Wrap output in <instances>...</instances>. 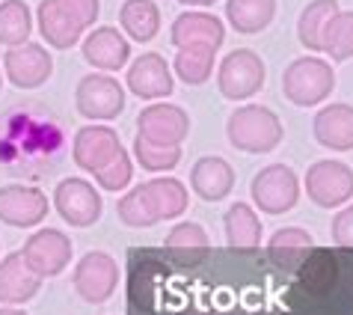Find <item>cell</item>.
I'll return each mask as SVG.
<instances>
[{
	"instance_id": "cell-2",
	"label": "cell",
	"mask_w": 353,
	"mask_h": 315,
	"mask_svg": "<svg viewBox=\"0 0 353 315\" xmlns=\"http://www.w3.org/2000/svg\"><path fill=\"white\" fill-rule=\"evenodd\" d=\"M336 90V68L321 57H297L282 72V95L294 107H318Z\"/></svg>"
},
{
	"instance_id": "cell-35",
	"label": "cell",
	"mask_w": 353,
	"mask_h": 315,
	"mask_svg": "<svg viewBox=\"0 0 353 315\" xmlns=\"http://www.w3.org/2000/svg\"><path fill=\"white\" fill-rule=\"evenodd\" d=\"M134 179V164H131V155L128 152H119L113 158V164H107L101 173H95V184L101 191H110V193H119L131 184Z\"/></svg>"
},
{
	"instance_id": "cell-36",
	"label": "cell",
	"mask_w": 353,
	"mask_h": 315,
	"mask_svg": "<svg viewBox=\"0 0 353 315\" xmlns=\"http://www.w3.org/2000/svg\"><path fill=\"white\" fill-rule=\"evenodd\" d=\"M330 235H332V244H336V247L353 250V205H341L339 209V214L332 218Z\"/></svg>"
},
{
	"instance_id": "cell-39",
	"label": "cell",
	"mask_w": 353,
	"mask_h": 315,
	"mask_svg": "<svg viewBox=\"0 0 353 315\" xmlns=\"http://www.w3.org/2000/svg\"><path fill=\"white\" fill-rule=\"evenodd\" d=\"M0 315H27V312L18 307H0Z\"/></svg>"
},
{
	"instance_id": "cell-23",
	"label": "cell",
	"mask_w": 353,
	"mask_h": 315,
	"mask_svg": "<svg viewBox=\"0 0 353 315\" xmlns=\"http://www.w3.org/2000/svg\"><path fill=\"white\" fill-rule=\"evenodd\" d=\"M223 232H225V244L232 250L241 253H252L261 247V218L256 214V209L247 202H234L225 209L223 214Z\"/></svg>"
},
{
	"instance_id": "cell-33",
	"label": "cell",
	"mask_w": 353,
	"mask_h": 315,
	"mask_svg": "<svg viewBox=\"0 0 353 315\" xmlns=\"http://www.w3.org/2000/svg\"><path fill=\"white\" fill-rule=\"evenodd\" d=\"M116 214H119V220L125 226H131V229H149V226L161 223L158 211L152 209L149 196H145V191H143V184H137V188H131L125 196H119Z\"/></svg>"
},
{
	"instance_id": "cell-16",
	"label": "cell",
	"mask_w": 353,
	"mask_h": 315,
	"mask_svg": "<svg viewBox=\"0 0 353 315\" xmlns=\"http://www.w3.org/2000/svg\"><path fill=\"white\" fill-rule=\"evenodd\" d=\"M125 86L143 102H158V98L172 95L175 90V77L170 63L163 60L161 54L145 51L140 54L134 63H128V72H125Z\"/></svg>"
},
{
	"instance_id": "cell-11",
	"label": "cell",
	"mask_w": 353,
	"mask_h": 315,
	"mask_svg": "<svg viewBox=\"0 0 353 315\" xmlns=\"http://www.w3.org/2000/svg\"><path fill=\"white\" fill-rule=\"evenodd\" d=\"M24 262L39 280L60 277L72 262V238L63 229H36L30 238L24 241Z\"/></svg>"
},
{
	"instance_id": "cell-37",
	"label": "cell",
	"mask_w": 353,
	"mask_h": 315,
	"mask_svg": "<svg viewBox=\"0 0 353 315\" xmlns=\"http://www.w3.org/2000/svg\"><path fill=\"white\" fill-rule=\"evenodd\" d=\"M63 3L86 24V30H92V27H95V18H98V9H101V3H98V0H63Z\"/></svg>"
},
{
	"instance_id": "cell-7",
	"label": "cell",
	"mask_w": 353,
	"mask_h": 315,
	"mask_svg": "<svg viewBox=\"0 0 353 315\" xmlns=\"http://www.w3.org/2000/svg\"><path fill=\"white\" fill-rule=\"evenodd\" d=\"M51 205L72 229H86V226L98 223L101 220V211H104L98 188L86 179H77V175H68V179L57 182Z\"/></svg>"
},
{
	"instance_id": "cell-13",
	"label": "cell",
	"mask_w": 353,
	"mask_h": 315,
	"mask_svg": "<svg viewBox=\"0 0 353 315\" xmlns=\"http://www.w3.org/2000/svg\"><path fill=\"white\" fill-rule=\"evenodd\" d=\"M3 75L18 90H39L54 75V57L45 45L24 42L15 48H6L3 54Z\"/></svg>"
},
{
	"instance_id": "cell-5",
	"label": "cell",
	"mask_w": 353,
	"mask_h": 315,
	"mask_svg": "<svg viewBox=\"0 0 353 315\" xmlns=\"http://www.w3.org/2000/svg\"><path fill=\"white\" fill-rule=\"evenodd\" d=\"M74 107L90 122H110L125 111V86L107 72H92L77 81Z\"/></svg>"
},
{
	"instance_id": "cell-22",
	"label": "cell",
	"mask_w": 353,
	"mask_h": 315,
	"mask_svg": "<svg viewBox=\"0 0 353 315\" xmlns=\"http://www.w3.org/2000/svg\"><path fill=\"white\" fill-rule=\"evenodd\" d=\"M170 42L175 48L208 45L214 51H220L225 42V24H223V18L211 15V12H184L175 18L170 27Z\"/></svg>"
},
{
	"instance_id": "cell-1",
	"label": "cell",
	"mask_w": 353,
	"mask_h": 315,
	"mask_svg": "<svg viewBox=\"0 0 353 315\" xmlns=\"http://www.w3.org/2000/svg\"><path fill=\"white\" fill-rule=\"evenodd\" d=\"M225 137H229L232 149L247 152V155H268L282 143L285 128L282 120L270 107L264 104H243L232 111L225 122Z\"/></svg>"
},
{
	"instance_id": "cell-12",
	"label": "cell",
	"mask_w": 353,
	"mask_h": 315,
	"mask_svg": "<svg viewBox=\"0 0 353 315\" xmlns=\"http://www.w3.org/2000/svg\"><path fill=\"white\" fill-rule=\"evenodd\" d=\"M51 202L48 193L36 184H3L0 188V223L12 229H36L42 226Z\"/></svg>"
},
{
	"instance_id": "cell-10",
	"label": "cell",
	"mask_w": 353,
	"mask_h": 315,
	"mask_svg": "<svg viewBox=\"0 0 353 315\" xmlns=\"http://www.w3.org/2000/svg\"><path fill=\"white\" fill-rule=\"evenodd\" d=\"M131 274H128V298L140 312H154L166 292L170 268L161 262L154 250H131Z\"/></svg>"
},
{
	"instance_id": "cell-17",
	"label": "cell",
	"mask_w": 353,
	"mask_h": 315,
	"mask_svg": "<svg viewBox=\"0 0 353 315\" xmlns=\"http://www.w3.org/2000/svg\"><path fill=\"white\" fill-rule=\"evenodd\" d=\"M36 24H39V33H42L48 48H57V51H68V48L81 45V39L90 33L86 24L63 0H42L36 9Z\"/></svg>"
},
{
	"instance_id": "cell-4",
	"label": "cell",
	"mask_w": 353,
	"mask_h": 315,
	"mask_svg": "<svg viewBox=\"0 0 353 315\" xmlns=\"http://www.w3.org/2000/svg\"><path fill=\"white\" fill-rule=\"evenodd\" d=\"M268 68L252 48H234L220 60L217 68V90L229 102H247L264 86Z\"/></svg>"
},
{
	"instance_id": "cell-8",
	"label": "cell",
	"mask_w": 353,
	"mask_h": 315,
	"mask_svg": "<svg viewBox=\"0 0 353 315\" xmlns=\"http://www.w3.org/2000/svg\"><path fill=\"white\" fill-rule=\"evenodd\" d=\"M72 285H74L77 298L98 307V303L113 298L116 285H119V265H116L113 256L104 253V250L83 253L74 265Z\"/></svg>"
},
{
	"instance_id": "cell-32",
	"label": "cell",
	"mask_w": 353,
	"mask_h": 315,
	"mask_svg": "<svg viewBox=\"0 0 353 315\" xmlns=\"http://www.w3.org/2000/svg\"><path fill=\"white\" fill-rule=\"evenodd\" d=\"M321 51L332 63H345L353 57V12H339L330 18L321 36Z\"/></svg>"
},
{
	"instance_id": "cell-28",
	"label": "cell",
	"mask_w": 353,
	"mask_h": 315,
	"mask_svg": "<svg viewBox=\"0 0 353 315\" xmlns=\"http://www.w3.org/2000/svg\"><path fill=\"white\" fill-rule=\"evenodd\" d=\"M312 247H315V238H312L306 229H300V226H285V229H276L270 235V241H268L270 259L276 262L279 268H285V271H297L300 262L306 259V253Z\"/></svg>"
},
{
	"instance_id": "cell-18",
	"label": "cell",
	"mask_w": 353,
	"mask_h": 315,
	"mask_svg": "<svg viewBox=\"0 0 353 315\" xmlns=\"http://www.w3.org/2000/svg\"><path fill=\"white\" fill-rule=\"evenodd\" d=\"M312 134L330 152H350L353 149V104L332 102L323 104L312 120Z\"/></svg>"
},
{
	"instance_id": "cell-34",
	"label": "cell",
	"mask_w": 353,
	"mask_h": 315,
	"mask_svg": "<svg viewBox=\"0 0 353 315\" xmlns=\"http://www.w3.org/2000/svg\"><path fill=\"white\" fill-rule=\"evenodd\" d=\"M134 158H137V164L149 173H170L181 164V146L163 149V146H152V143L140 140V137H134Z\"/></svg>"
},
{
	"instance_id": "cell-9",
	"label": "cell",
	"mask_w": 353,
	"mask_h": 315,
	"mask_svg": "<svg viewBox=\"0 0 353 315\" xmlns=\"http://www.w3.org/2000/svg\"><path fill=\"white\" fill-rule=\"evenodd\" d=\"M190 134V116L179 104H166L154 102L149 107H143L137 116V137L152 146H181Z\"/></svg>"
},
{
	"instance_id": "cell-30",
	"label": "cell",
	"mask_w": 353,
	"mask_h": 315,
	"mask_svg": "<svg viewBox=\"0 0 353 315\" xmlns=\"http://www.w3.org/2000/svg\"><path fill=\"white\" fill-rule=\"evenodd\" d=\"M33 12L24 0H0V45L15 48L30 42Z\"/></svg>"
},
{
	"instance_id": "cell-31",
	"label": "cell",
	"mask_w": 353,
	"mask_h": 315,
	"mask_svg": "<svg viewBox=\"0 0 353 315\" xmlns=\"http://www.w3.org/2000/svg\"><path fill=\"white\" fill-rule=\"evenodd\" d=\"M339 12V0H312L297 18V42L306 51H321L323 27Z\"/></svg>"
},
{
	"instance_id": "cell-15",
	"label": "cell",
	"mask_w": 353,
	"mask_h": 315,
	"mask_svg": "<svg viewBox=\"0 0 353 315\" xmlns=\"http://www.w3.org/2000/svg\"><path fill=\"white\" fill-rule=\"evenodd\" d=\"M81 54L95 72L113 75L131 63V39L125 36L119 27L101 24V27H92V30L81 39Z\"/></svg>"
},
{
	"instance_id": "cell-25",
	"label": "cell",
	"mask_w": 353,
	"mask_h": 315,
	"mask_svg": "<svg viewBox=\"0 0 353 315\" xmlns=\"http://www.w3.org/2000/svg\"><path fill=\"white\" fill-rule=\"evenodd\" d=\"M143 191L149 196L152 209L158 211L161 220H175L188 211L190 202V191L181 179H172V175H158L152 182H143Z\"/></svg>"
},
{
	"instance_id": "cell-24",
	"label": "cell",
	"mask_w": 353,
	"mask_h": 315,
	"mask_svg": "<svg viewBox=\"0 0 353 315\" xmlns=\"http://www.w3.org/2000/svg\"><path fill=\"white\" fill-rule=\"evenodd\" d=\"M119 27L131 42H152L161 33V9L154 0H125L119 9Z\"/></svg>"
},
{
	"instance_id": "cell-29",
	"label": "cell",
	"mask_w": 353,
	"mask_h": 315,
	"mask_svg": "<svg viewBox=\"0 0 353 315\" xmlns=\"http://www.w3.org/2000/svg\"><path fill=\"white\" fill-rule=\"evenodd\" d=\"M214 63H217V51L208 45H184L175 48L172 72L179 75V81L188 86H202L214 75Z\"/></svg>"
},
{
	"instance_id": "cell-27",
	"label": "cell",
	"mask_w": 353,
	"mask_h": 315,
	"mask_svg": "<svg viewBox=\"0 0 353 315\" xmlns=\"http://www.w3.org/2000/svg\"><path fill=\"white\" fill-rule=\"evenodd\" d=\"M208 247H211L208 232H205L199 223H193V220L175 223L170 229V235H166V241H163V250H170L172 259H179L181 265L202 262L205 253H208Z\"/></svg>"
},
{
	"instance_id": "cell-19",
	"label": "cell",
	"mask_w": 353,
	"mask_h": 315,
	"mask_svg": "<svg viewBox=\"0 0 353 315\" xmlns=\"http://www.w3.org/2000/svg\"><path fill=\"white\" fill-rule=\"evenodd\" d=\"M39 289H42V280L27 268L21 250L6 253L0 259V307H21L36 298Z\"/></svg>"
},
{
	"instance_id": "cell-6",
	"label": "cell",
	"mask_w": 353,
	"mask_h": 315,
	"mask_svg": "<svg viewBox=\"0 0 353 315\" xmlns=\"http://www.w3.org/2000/svg\"><path fill=\"white\" fill-rule=\"evenodd\" d=\"M303 188H306L309 200L321 209H341L353 200V170L345 161L323 158V161L309 164Z\"/></svg>"
},
{
	"instance_id": "cell-26",
	"label": "cell",
	"mask_w": 353,
	"mask_h": 315,
	"mask_svg": "<svg viewBox=\"0 0 353 315\" xmlns=\"http://www.w3.org/2000/svg\"><path fill=\"white\" fill-rule=\"evenodd\" d=\"M276 18V0H225V21L241 36L268 30Z\"/></svg>"
},
{
	"instance_id": "cell-38",
	"label": "cell",
	"mask_w": 353,
	"mask_h": 315,
	"mask_svg": "<svg viewBox=\"0 0 353 315\" xmlns=\"http://www.w3.org/2000/svg\"><path fill=\"white\" fill-rule=\"evenodd\" d=\"M179 3H184V6H211V3H217V0H179Z\"/></svg>"
},
{
	"instance_id": "cell-3",
	"label": "cell",
	"mask_w": 353,
	"mask_h": 315,
	"mask_svg": "<svg viewBox=\"0 0 353 315\" xmlns=\"http://www.w3.org/2000/svg\"><path fill=\"white\" fill-rule=\"evenodd\" d=\"M252 205L261 214H279L291 211L300 202V175L291 170L288 164H268L264 170H259L250 182Z\"/></svg>"
},
{
	"instance_id": "cell-21",
	"label": "cell",
	"mask_w": 353,
	"mask_h": 315,
	"mask_svg": "<svg viewBox=\"0 0 353 315\" xmlns=\"http://www.w3.org/2000/svg\"><path fill=\"white\" fill-rule=\"evenodd\" d=\"M234 188V170L220 155H205L190 170V191L205 202H223Z\"/></svg>"
},
{
	"instance_id": "cell-40",
	"label": "cell",
	"mask_w": 353,
	"mask_h": 315,
	"mask_svg": "<svg viewBox=\"0 0 353 315\" xmlns=\"http://www.w3.org/2000/svg\"><path fill=\"white\" fill-rule=\"evenodd\" d=\"M0 90H3V75H0Z\"/></svg>"
},
{
	"instance_id": "cell-20",
	"label": "cell",
	"mask_w": 353,
	"mask_h": 315,
	"mask_svg": "<svg viewBox=\"0 0 353 315\" xmlns=\"http://www.w3.org/2000/svg\"><path fill=\"white\" fill-rule=\"evenodd\" d=\"M339 274H341V265L336 253L330 247H312L297 268V283L312 298H327V294L336 292Z\"/></svg>"
},
{
	"instance_id": "cell-14",
	"label": "cell",
	"mask_w": 353,
	"mask_h": 315,
	"mask_svg": "<svg viewBox=\"0 0 353 315\" xmlns=\"http://www.w3.org/2000/svg\"><path fill=\"white\" fill-rule=\"evenodd\" d=\"M125 149L119 134L113 131L110 125H101V122H90L83 128L74 131V140H72V158L74 164L81 166L83 173H101L107 164H113V158Z\"/></svg>"
}]
</instances>
